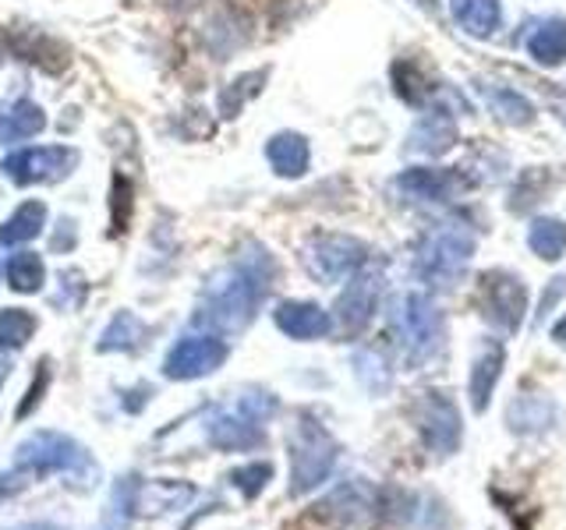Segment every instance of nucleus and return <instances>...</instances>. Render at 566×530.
<instances>
[{"label":"nucleus","mask_w":566,"mask_h":530,"mask_svg":"<svg viewBox=\"0 0 566 530\" xmlns=\"http://www.w3.org/2000/svg\"><path fill=\"white\" fill-rule=\"evenodd\" d=\"M563 294H566V276H556L553 283H548V290H545L542 305H538V322H542V318L559 305V297H563Z\"/></svg>","instance_id":"37"},{"label":"nucleus","mask_w":566,"mask_h":530,"mask_svg":"<svg viewBox=\"0 0 566 530\" xmlns=\"http://www.w3.org/2000/svg\"><path fill=\"white\" fill-rule=\"evenodd\" d=\"M411 414H415V428H418L421 446L432 456H453L460 449L464 421H460V411L450 393H442V389H424V393H418Z\"/></svg>","instance_id":"5"},{"label":"nucleus","mask_w":566,"mask_h":530,"mask_svg":"<svg viewBox=\"0 0 566 530\" xmlns=\"http://www.w3.org/2000/svg\"><path fill=\"white\" fill-rule=\"evenodd\" d=\"M8 283L11 290H22V294H35L46 283V265L35 252H14L8 262Z\"/></svg>","instance_id":"28"},{"label":"nucleus","mask_w":566,"mask_h":530,"mask_svg":"<svg viewBox=\"0 0 566 530\" xmlns=\"http://www.w3.org/2000/svg\"><path fill=\"white\" fill-rule=\"evenodd\" d=\"M457 141V124L447 110H429L407 138V149L421 156H442Z\"/></svg>","instance_id":"18"},{"label":"nucleus","mask_w":566,"mask_h":530,"mask_svg":"<svg viewBox=\"0 0 566 530\" xmlns=\"http://www.w3.org/2000/svg\"><path fill=\"white\" fill-rule=\"evenodd\" d=\"M394 93H397L403 103L424 106V103L432 99L436 85H432V78L424 75V71H421L415 61H397V64H394Z\"/></svg>","instance_id":"26"},{"label":"nucleus","mask_w":566,"mask_h":530,"mask_svg":"<svg viewBox=\"0 0 566 530\" xmlns=\"http://www.w3.org/2000/svg\"><path fill=\"white\" fill-rule=\"evenodd\" d=\"M553 340H556L559 347H566V315H563L559 322L553 326Z\"/></svg>","instance_id":"38"},{"label":"nucleus","mask_w":566,"mask_h":530,"mask_svg":"<svg viewBox=\"0 0 566 530\" xmlns=\"http://www.w3.org/2000/svg\"><path fill=\"white\" fill-rule=\"evenodd\" d=\"M142 336H146V326L138 322L132 311H120L111 326H106L103 340H99V350H132Z\"/></svg>","instance_id":"33"},{"label":"nucleus","mask_w":566,"mask_h":530,"mask_svg":"<svg viewBox=\"0 0 566 530\" xmlns=\"http://www.w3.org/2000/svg\"><path fill=\"white\" fill-rule=\"evenodd\" d=\"M270 78V71H248V75H241V78H234L230 85H223V93H220V114L223 117H238L241 114V106L252 99V96H259L262 93V82Z\"/></svg>","instance_id":"29"},{"label":"nucleus","mask_w":566,"mask_h":530,"mask_svg":"<svg viewBox=\"0 0 566 530\" xmlns=\"http://www.w3.org/2000/svg\"><path fill=\"white\" fill-rule=\"evenodd\" d=\"M191 499V485H177V481H142L135 488L132 509L138 517H153V512H167L177 509Z\"/></svg>","instance_id":"20"},{"label":"nucleus","mask_w":566,"mask_h":530,"mask_svg":"<svg viewBox=\"0 0 566 530\" xmlns=\"http://www.w3.org/2000/svg\"><path fill=\"white\" fill-rule=\"evenodd\" d=\"M386 512V491L361 477H350L315 502L312 517L329 530H379Z\"/></svg>","instance_id":"3"},{"label":"nucleus","mask_w":566,"mask_h":530,"mask_svg":"<svg viewBox=\"0 0 566 530\" xmlns=\"http://www.w3.org/2000/svg\"><path fill=\"white\" fill-rule=\"evenodd\" d=\"M265 159H270L273 173L287 177V181H294V177H305L308 167H312L308 138L297 135V131H280V135H273L270 141H265Z\"/></svg>","instance_id":"17"},{"label":"nucleus","mask_w":566,"mask_h":530,"mask_svg":"<svg viewBox=\"0 0 566 530\" xmlns=\"http://www.w3.org/2000/svg\"><path fill=\"white\" fill-rule=\"evenodd\" d=\"M209 438L217 442L220 449H248V446H259L262 432H259V424H252V417H230L227 414L220 421H212Z\"/></svg>","instance_id":"27"},{"label":"nucleus","mask_w":566,"mask_h":530,"mask_svg":"<svg viewBox=\"0 0 566 530\" xmlns=\"http://www.w3.org/2000/svg\"><path fill=\"white\" fill-rule=\"evenodd\" d=\"M0 128H4V106H0Z\"/></svg>","instance_id":"43"},{"label":"nucleus","mask_w":566,"mask_h":530,"mask_svg":"<svg viewBox=\"0 0 566 530\" xmlns=\"http://www.w3.org/2000/svg\"><path fill=\"white\" fill-rule=\"evenodd\" d=\"M78 167V152L71 146H29L11 152L0 170L11 184L32 188V184H57Z\"/></svg>","instance_id":"8"},{"label":"nucleus","mask_w":566,"mask_h":530,"mask_svg":"<svg viewBox=\"0 0 566 530\" xmlns=\"http://www.w3.org/2000/svg\"><path fill=\"white\" fill-rule=\"evenodd\" d=\"M273 477V467L270 464H252V467H244V470H238L234 474V481H238V488L252 499V495H259L262 488H265V481Z\"/></svg>","instance_id":"34"},{"label":"nucleus","mask_w":566,"mask_h":530,"mask_svg":"<svg viewBox=\"0 0 566 530\" xmlns=\"http://www.w3.org/2000/svg\"><path fill=\"white\" fill-rule=\"evenodd\" d=\"M368 262V247L347 234H315L305 247V265L315 279L340 283Z\"/></svg>","instance_id":"10"},{"label":"nucleus","mask_w":566,"mask_h":530,"mask_svg":"<svg viewBox=\"0 0 566 530\" xmlns=\"http://www.w3.org/2000/svg\"><path fill=\"white\" fill-rule=\"evenodd\" d=\"M527 247L545 262H559L566 252V223L556 216H538L527 230Z\"/></svg>","instance_id":"25"},{"label":"nucleus","mask_w":566,"mask_h":530,"mask_svg":"<svg viewBox=\"0 0 566 530\" xmlns=\"http://www.w3.org/2000/svg\"><path fill=\"white\" fill-rule=\"evenodd\" d=\"M252 252L255 255H241L230 269H223L209 283L199 315H195V326H206L227 336V332H241L252 322V315L259 311L265 294H270V283L276 273V262L262 244H252Z\"/></svg>","instance_id":"1"},{"label":"nucleus","mask_w":566,"mask_h":530,"mask_svg":"<svg viewBox=\"0 0 566 530\" xmlns=\"http://www.w3.org/2000/svg\"><path fill=\"white\" fill-rule=\"evenodd\" d=\"M394 188L411 202H450L457 191H464V177L447 167H411L397 177Z\"/></svg>","instance_id":"12"},{"label":"nucleus","mask_w":566,"mask_h":530,"mask_svg":"<svg viewBox=\"0 0 566 530\" xmlns=\"http://www.w3.org/2000/svg\"><path fill=\"white\" fill-rule=\"evenodd\" d=\"M43 226H46V202L29 199V202L18 205L4 223H0V244L4 247L29 244L43 234Z\"/></svg>","instance_id":"19"},{"label":"nucleus","mask_w":566,"mask_h":530,"mask_svg":"<svg viewBox=\"0 0 566 530\" xmlns=\"http://www.w3.org/2000/svg\"><path fill=\"white\" fill-rule=\"evenodd\" d=\"M8 375H11V364H8L4 358H0V382H4Z\"/></svg>","instance_id":"40"},{"label":"nucleus","mask_w":566,"mask_h":530,"mask_svg":"<svg viewBox=\"0 0 566 530\" xmlns=\"http://www.w3.org/2000/svg\"><path fill=\"white\" fill-rule=\"evenodd\" d=\"M14 50L22 53L25 61H32V64H40L43 71H53V75H57V71H64L67 67V61H61V57H50V50H64L61 43H53L46 32H22V40H18L14 35Z\"/></svg>","instance_id":"30"},{"label":"nucleus","mask_w":566,"mask_h":530,"mask_svg":"<svg viewBox=\"0 0 566 530\" xmlns=\"http://www.w3.org/2000/svg\"><path fill=\"white\" fill-rule=\"evenodd\" d=\"M556 114H559V120L566 124V106H563V110H556Z\"/></svg>","instance_id":"42"},{"label":"nucleus","mask_w":566,"mask_h":530,"mask_svg":"<svg viewBox=\"0 0 566 530\" xmlns=\"http://www.w3.org/2000/svg\"><path fill=\"white\" fill-rule=\"evenodd\" d=\"M46 128V110L40 103L22 99L4 114V128H0V141H25Z\"/></svg>","instance_id":"24"},{"label":"nucleus","mask_w":566,"mask_h":530,"mask_svg":"<svg viewBox=\"0 0 566 530\" xmlns=\"http://www.w3.org/2000/svg\"><path fill=\"white\" fill-rule=\"evenodd\" d=\"M389 329H394L403 361L411 368L432 361L447 340V322H442L439 305L418 290H407L389 305Z\"/></svg>","instance_id":"2"},{"label":"nucleus","mask_w":566,"mask_h":530,"mask_svg":"<svg viewBox=\"0 0 566 530\" xmlns=\"http://www.w3.org/2000/svg\"><path fill=\"white\" fill-rule=\"evenodd\" d=\"M8 50V40H4V32H0V53H4Z\"/></svg>","instance_id":"41"},{"label":"nucleus","mask_w":566,"mask_h":530,"mask_svg":"<svg viewBox=\"0 0 566 530\" xmlns=\"http://www.w3.org/2000/svg\"><path fill=\"white\" fill-rule=\"evenodd\" d=\"M474 255V234L464 226H442L421 244L415 258V273L436 290H450L464 279Z\"/></svg>","instance_id":"4"},{"label":"nucleus","mask_w":566,"mask_h":530,"mask_svg":"<svg viewBox=\"0 0 566 530\" xmlns=\"http://www.w3.org/2000/svg\"><path fill=\"white\" fill-rule=\"evenodd\" d=\"M291 459H294V470H291L294 485L291 488H294V495H305L333 474L336 442L329 438V432L318 421L301 417L294 428V442H291Z\"/></svg>","instance_id":"6"},{"label":"nucleus","mask_w":566,"mask_h":530,"mask_svg":"<svg viewBox=\"0 0 566 530\" xmlns=\"http://www.w3.org/2000/svg\"><path fill=\"white\" fill-rule=\"evenodd\" d=\"M18 459H22V467H29V470H61V467H71L78 459V446L64 435L40 432L25 442Z\"/></svg>","instance_id":"16"},{"label":"nucleus","mask_w":566,"mask_h":530,"mask_svg":"<svg viewBox=\"0 0 566 530\" xmlns=\"http://www.w3.org/2000/svg\"><path fill=\"white\" fill-rule=\"evenodd\" d=\"M415 4H418V8H424L429 14H439V0H415Z\"/></svg>","instance_id":"39"},{"label":"nucleus","mask_w":566,"mask_h":530,"mask_svg":"<svg viewBox=\"0 0 566 530\" xmlns=\"http://www.w3.org/2000/svg\"><path fill=\"white\" fill-rule=\"evenodd\" d=\"M478 308H482L485 322L500 332H517L527 315V287L517 273L510 269H489L478 283Z\"/></svg>","instance_id":"7"},{"label":"nucleus","mask_w":566,"mask_h":530,"mask_svg":"<svg viewBox=\"0 0 566 530\" xmlns=\"http://www.w3.org/2000/svg\"><path fill=\"white\" fill-rule=\"evenodd\" d=\"M478 93L489 99L492 114L500 120H506V124H513V128H524V124L535 120V106H531L521 93L506 88V85H495V82L482 78V82H478Z\"/></svg>","instance_id":"21"},{"label":"nucleus","mask_w":566,"mask_h":530,"mask_svg":"<svg viewBox=\"0 0 566 530\" xmlns=\"http://www.w3.org/2000/svg\"><path fill=\"white\" fill-rule=\"evenodd\" d=\"M556 421H559V406L548 396H538V393H521L506 406V428L513 435H524V438L553 432Z\"/></svg>","instance_id":"15"},{"label":"nucleus","mask_w":566,"mask_h":530,"mask_svg":"<svg viewBox=\"0 0 566 530\" xmlns=\"http://www.w3.org/2000/svg\"><path fill=\"white\" fill-rule=\"evenodd\" d=\"M453 18L471 35H492L500 29V0H453Z\"/></svg>","instance_id":"23"},{"label":"nucleus","mask_w":566,"mask_h":530,"mask_svg":"<svg viewBox=\"0 0 566 530\" xmlns=\"http://www.w3.org/2000/svg\"><path fill=\"white\" fill-rule=\"evenodd\" d=\"M273 322L291 340H323L333 332V315L312 305V300H283L273 311Z\"/></svg>","instance_id":"14"},{"label":"nucleus","mask_w":566,"mask_h":530,"mask_svg":"<svg viewBox=\"0 0 566 530\" xmlns=\"http://www.w3.org/2000/svg\"><path fill=\"white\" fill-rule=\"evenodd\" d=\"M379 297H382V276L371 269H358L347 276V287L336 297L333 308V326L340 329L344 340H358L368 329V322L379 311Z\"/></svg>","instance_id":"9"},{"label":"nucleus","mask_w":566,"mask_h":530,"mask_svg":"<svg viewBox=\"0 0 566 530\" xmlns=\"http://www.w3.org/2000/svg\"><path fill=\"white\" fill-rule=\"evenodd\" d=\"M35 315L25 308H0V350H14L25 347L35 332Z\"/></svg>","instance_id":"31"},{"label":"nucleus","mask_w":566,"mask_h":530,"mask_svg":"<svg viewBox=\"0 0 566 530\" xmlns=\"http://www.w3.org/2000/svg\"><path fill=\"white\" fill-rule=\"evenodd\" d=\"M503 368H506L503 340H482V347H478L474 361H471V379H468V396H471L474 414L489 411L495 385H500V379H503Z\"/></svg>","instance_id":"13"},{"label":"nucleus","mask_w":566,"mask_h":530,"mask_svg":"<svg viewBox=\"0 0 566 530\" xmlns=\"http://www.w3.org/2000/svg\"><path fill=\"white\" fill-rule=\"evenodd\" d=\"M227 361V343L220 336H191V340H177L167 353L164 371L167 379H202L217 371Z\"/></svg>","instance_id":"11"},{"label":"nucleus","mask_w":566,"mask_h":530,"mask_svg":"<svg viewBox=\"0 0 566 530\" xmlns=\"http://www.w3.org/2000/svg\"><path fill=\"white\" fill-rule=\"evenodd\" d=\"M531 57L542 67H559L566 61V18H545L527 40Z\"/></svg>","instance_id":"22"},{"label":"nucleus","mask_w":566,"mask_h":530,"mask_svg":"<svg viewBox=\"0 0 566 530\" xmlns=\"http://www.w3.org/2000/svg\"><path fill=\"white\" fill-rule=\"evenodd\" d=\"M132 212H135V188L124 173H114V181H111V234L114 237H120L124 230H128Z\"/></svg>","instance_id":"32"},{"label":"nucleus","mask_w":566,"mask_h":530,"mask_svg":"<svg viewBox=\"0 0 566 530\" xmlns=\"http://www.w3.org/2000/svg\"><path fill=\"white\" fill-rule=\"evenodd\" d=\"M75 241H78V230H75V223H71V220H64V223L57 226V234L50 237V252L64 255L67 247H75Z\"/></svg>","instance_id":"36"},{"label":"nucleus","mask_w":566,"mask_h":530,"mask_svg":"<svg viewBox=\"0 0 566 530\" xmlns=\"http://www.w3.org/2000/svg\"><path fill=\"white\" fill-rule=\"evenodd\" d=\"M46 385H50V364L43 361V364H40V371H35V382L29 385V396H25V403L18 406V417H25V414L32 411V406L43 400V389H46Z\"/></svg>","instance_id":"35"}]
</instances>
